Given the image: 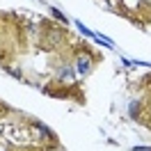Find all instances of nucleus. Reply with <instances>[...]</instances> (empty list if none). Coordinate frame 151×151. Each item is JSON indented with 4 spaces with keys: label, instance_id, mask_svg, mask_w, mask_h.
Here are the masks:
<instances>
[{
    "label": "nucleus",
    "instance_id": "obj_2",
    "mask_svg": "<svg viewBox=\"0 0 151 151\" xmlns=\"http://www.w3.org/2000/svg\"><path fill=\"white\" fill-rule=\"evenodd\" d=\"M73 76H76V71H73V69H62V71L57 73V78H60V80H71Z\"/></svg>",
    "mask_w": 151,
    "mask_h": 151
},
{
    "label": "nucleus",
    "instance_id": "obj_1",
    "mask_svg": "<svg viewBox=\"0 0 151 151\" xmlns=\"http://www.w3.org/2000/svg\"><path fill=\"white\" fill-rule=\"evenodd\" d=\"M89 69H92L89 57H87V55H80V57H78V66H76V71H78L80 76H85V73H89Z\"/></svg>",
    "mask_w": 151,
    "mask_h": 151
},
{
    "label": "nucleus",
    "instance_id": "obj_3",
    "mask_svg": "<svg viewBox=\"0 0 151 151\" xmlns=\"http://www.w3.org/2000/svg\"><path fill=\"white\" fill-rule=\"evenodd\" d=\"M53 16H55V19L60 21V23H66V19H64V14H62V12H57V9H53Z\"/></svg>",
    "mask_w": 151,
    "mask_h": 151
}]
</instances>
